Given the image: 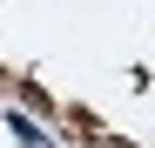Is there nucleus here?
I'll return each mask as SVG.
<instances>
[{"mask_svg": "<svg viewBox=\"0 0 155 148\" xmlns=\"http://www.w3.org/2000/svg\"><path fill=\"white\" fill-rule=\"evenodd\" d=\"M14 135H20V141H27V148H47V135L34 128V121H27V114H14Z\"/></svg>", "mask_w": 155, "mask_h": 148, "instance_id": "1", "label": "nucleus"}]
</instances>
